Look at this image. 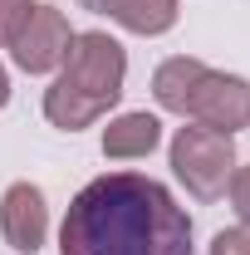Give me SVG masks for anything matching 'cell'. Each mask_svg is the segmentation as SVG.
<instances>
[{
	"instance_id": "8fae6325",
	"label": "cell",
	"mask_w": 250,
	"mask_h": 255,
	"mask_svg": "<svg viewBox=\"0 0 250 255\" xmlns=\"http://www.w3.org/2000/svg\"><path fill=\"white\" fill-rule=\"evenodd\" d=\"M30 10H34V0H0V49H10V39L25 25Z\"/></svg>"
},
{
	"instance_id": "4fadbf2b",
	"label": "cell",
	"mask_w": 250,
	"mask_h": 255,
	"mask_svg": "<svg viewBox=\"0 0 250 255\" xmlns=\"http://www.w3.org/2000/svg\"><path fill=\"white\" fill-rule=\"evenodd\" d=\"M10 103V74H5V64H0V108Z\"/></svg>"
},
{
	"instance_id": "6da1fadb",
	"label": "cell",
	"mask_w": 250,
	"mask_h": 255,
	"mask_svg": "<svg viewBox=\"0 0 250 255\" xmlns=\"http://www.w3.org/2000/svg\"><path fill=\"white\" fill-rule=\"evenodd\" d=\"M59 255H191V216L157 177L103 172L69 201Z\"/></svg>"
},
{
	"instance_id": "7a4b0ae2",
	"label": "cell",
	"mask_w": 250,
	"mask_h": 255,
	"mask_svg": "<svg viewBox=\"0 0 250 255\" xmlns=\"http://www.w3.org/2000/svg\"><path fill=\"white\" fill-rule=\"evenodd\" d=\"M127 79V54L113 34L103 30H74V44L64 54L54 84L44 89V118L64 132L94 128L108 118V108H118Z\"/></svg>"
},
{
	"instance_id": "3957f363",
	"label": "cell",
	"mask_w": 250,
	"mask_h": 255,
	"mask_svg": "<svg viewBox=\"0 0 250 255\" xmlns=\"http://www.w3.org/2000/svg\"><path fill=\"white\" fill-rule=\"evenodd\" d=\"M172 172L196 201L226 196V182L236 172V137L206 123H187L172 132Z\"/></svg>"
},
{
	"instance_id": "8992f818",
	"label": "cell",
	"mask_w": 250,
	"mask_h": 255,
	"mask_svg": "<svg viewBox=\"0 0 250 255\" xmlns=\"http://www.w3.org/2000/svg\"><path fill=\"white\" fill-rule=\"evenodd\" d=\"M0 236L20 255H34L49 241V206H44V191L34 182H10L5 187V196H0Z\"/></svg>"
},
{
	"instance_id": "277c9868",
	"label": "cell",
	"mask_w": 250,
	"mask_h": 255,
	"mask_svg": "<svg viewBox=\"0 0 250 255\" xmlns=\"http://www.w3.org/2000/svg\"><path fill=\"white\" fill-rule=\"evenodd\" d=\"M74 44V30H69V15L54 10V5H34L25 15V25L10 39V59L20 74H59L64 54Z\"/></svg>"
},
{
	"instance_id": "5bb4252c",
	"label": "cell",
	"mask_w": 250,
	"mask_h": 255,
	"mask_svg": "<svg viewBox=\"0 0 250 255\" xmlns=\"http://www.w3.org/2000/svg\"><path fill=\"white\" fill-rule=\"evenodd\" d=\"M79 5H84V10H94V15H103V5H108V0H79Z\"/></svg>"
},
{
	"instance_id": "9c48e42d",
	"label": "cell",
	"mask_w": 250,
	"mask_h": 255,
	"mask_svg": "<svg viewBox=\"0 0 250 255\" xmlns=\"http://www.w3.org/2000/svg\"><path fill=\"white\" fill-rule=\"evenodd\" d=\"M206 74V64L191 59V54H172V59L157 64L152 74V98L157 108H167V113H182L187 118V103H191V89H196V79Z\"/></svg>"
},
{
	"instance_id": "7c38bea8",
	"label": "cell",
	"mask_w": 250,
	"mask_h": 255,
	"mask_svg": "<svg viewBox=\"0 0 250 255\" xmlns=\"http://www.w3.org/2000/svg\"><path fill=\"white\" fill-rule=\"evenodd\" d=\"M211 255H250V226L216 231V241H211Z\"/></svg>"
},
{
	"instance_id": "52a82bcc",
	"label": "cell",
	"mask_w": 250,
	"mask_h": 255,
	"mask_svg": "<svg viewBox=\"0 0 250 255\" xmlns=\"http://www.w3.org/2000/svg\"><path fill=\"white\" fill-rule=\"evenodd\" d=\"M157 142H162V123L152 113H118L103 128V157L113 162H137L147 152H157Z\"/></svg>"
},
{
	"instance_id": "5b68a950",
	"label": "cell",
	"mask_w": 250,
	"mask_h": 255,
	"mask_svg": "<svg viewBox=\"0 0 250 255\" xmlns=\"http://www.w3.org/2000/svg\"><path fill=\"white\" fill-rule=\"evenodd\" d=\"M187 118L191 123H206L216 132H231L250 123V84L241 74H221V69H206L191 89V103H187Z\"/></svg>"
},
{
	"instance_id": "30bf717a",
	"label": "cell",
	"mask_w": 250,
	"mask_h": 255,
	"mask_svg": "<svg viewBox=\"0 0 250 255\" xmlns=\"http://www.w3.org/2000/svg\"><path fill=\"white\" fill-rule=\"evenodd\" d=\"M226 191H231V211L241 216V226H250V162H246V167L236 162V172H231Z\"/></svg>"
},
{
	"instance_id": "ba28073f",
	"label": "cell",
	"mask_w": 250,
	"mask_h": 255,
	"mask_svg": "<svg viewBox=\"0 0 250 255\" xmlns=\"http://www.w3.org/2000/svg\"><path fill=\"white\" fill-rule=\"evenodd\" d=\"M103 15H108L113 25H123L127 34L157 39V34H167L182 20V0H108Z\"/></svg>"
}]
</instances>
